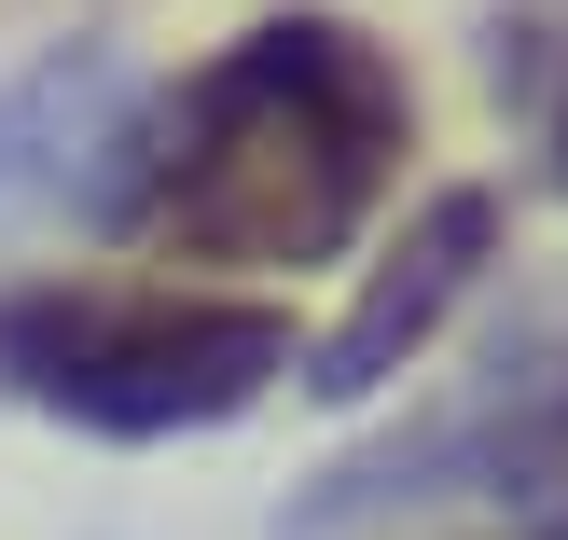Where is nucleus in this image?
<instances>
[{
	"instance_id": "nucleus-1",
	"label": "nucleus",
	"mask_w": 568,
	"mask_h": 540,
	"mask_svg": "<svg viewBox=\"0 0 568 540\" xmlns=\"http://www.w3.org/2000/svg\"><path fill=\"white\" fill-rule=\"evenodd\" d=\"M403 139H416V98H403L375 28L264 14L181 98H139L98 222L125 249H153V264H250V277L333 264L388 208Z\"/></svg>"
},
{
	"instance_id": "nucleus-2",
	"label": "nucleus",
	"mask_w": 568,
	"mask_h": 540,
	"mask_svg": "<svg viewBox=\"0 0 568 540\" xmlns=\"http://www.w3.org/2000/svg\"><path fill=\"white\" fill-rule=\"evenodd\" d=\"M277 375H292V319L250 292H70V277L0 292V403L111 444L222 430Z\"/></svg>"
},
{
	"instance_id": "nucleus-3",
	"label": "nucleus",
	"mask_w": 568,
	"mask_h": 540,
	"mask_svg": "<svg viewBox=\"0 0 568 540\" xmlns=\"http://www.w3.org/2000/svg\"><path fill=\"white\" fill-rule=\"evenodd\" d=\"M541 471H568V347H541L499 403H471V416H444V430L361 458L333 499H305V527L388 513V499H458V486H541Z\"/></svg>"
},
{
	"instance_id": "nucleus-4",
	"label": "nucleus",
	"mask_w": 568,
	"mask_h": 540,
	"mask_svg": "<svg viewBox=\"0 0 568 540\" xmlns=\"http://www.w3.org/2000/svg\"><path fill=\"white\" fill-rule=\"evenodd\" d=\"M125 125H139V70L125 55H42V70L0 98V236L70 222V208L98 222Z\"/></svg>"
},
{
	"instance_id": "nucleus-5",
	"label": "nucleus",
	"mask_w": 568,
	"mask_h": 540,
	"mask_svg": "<svg viewBox=\"0 0 568 540\" xmlns=\"http://www.w3.org/2000/svg\"><path fill=\"white\" fill-rule=\"evenodd\" d=\"M486 249H499V194H430L416 236L388 249V264L361 277V305L333 319V347H320V375H305V388H320V403H375V388L403 375L444 319H458V292L486 277Z\"/></svg>"
},
{
	"instance_id": "nucleus-6",
	"label": "nucleus",
	"mask_w": 568,
	"mask_h": 540,
	"mask_svg": "<svg viewBox=\"0 0 568 540\" xmlns=\"http://www.w3.org/2000/svg\"><path fill=\"white\" fill-rule=\"evenodd\" d=\"M499 98H527V125H541V166L568 181V0H541L527 28H499Z\"/></svg>"
}]
</instances>
